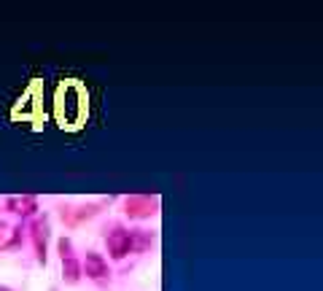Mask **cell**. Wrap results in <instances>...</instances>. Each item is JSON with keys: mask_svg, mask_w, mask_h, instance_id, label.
Here are the masks:
<instances>
[{"mask_svg": "<svg viewBox=\"0 0 323 291\" xmlns=\"http://www.w3.org/2000/svg\"><path fill=\"white\" fill-rule=\"evenodd\" d=\"M132 248V237L129 232H121V235H111V251L116 259H121V256H127Z\"/></svg>", "mask_w": 323, "mask_h": 291, "instance_id": "1", "label": "cell"}, {"mask_svg": "<svg viewBox=\"0 0 323 291\" xmlns=\"http://www.w3.org/2000/svg\"><path fill=\"white\" fill-rule=\"evenodd\" d=\"M86 275H92V278H102V275H108L105 261H102L97 254H86Z\"/></svg>", "mask_w": 323, "mask_h": 291, "instance_id": "2", "label": "cell"}]
</instances>
